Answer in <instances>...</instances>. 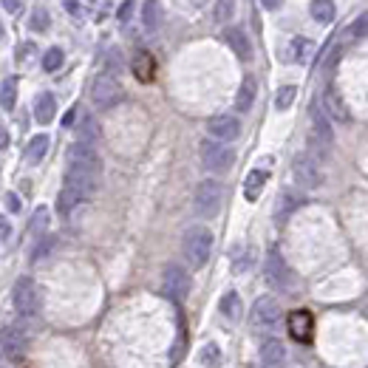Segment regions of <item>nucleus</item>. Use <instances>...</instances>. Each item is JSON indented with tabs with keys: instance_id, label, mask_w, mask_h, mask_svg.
Segmentation results:
<instances>
[{
	"instance_id": "f257e3e1",
	"label": "nucleus",
	"mask_w": 368,
	"mask_h": 368,
	"mask_svg": "<svg viewBox=\"0 0 368 368\" xmlns=\"http://www.w3.org/2000/svg\"><path fill=\"white\" fill-rule=\"evenodd\" d=\"M213 243H216V238H213V232H210L207 227H201V224L190 227V230L184 232V238H182L184 261H187L193 269H201L204 264L210 261V255H213Z\"/></svg>"
},
{
	"instance_id": "f03ea898",
	"label": "nucleus",
	"mask_w": 368,
	"mask_h": 368,
	"mask_svg": "<svg viewBox=\"0 0 368 368\" xmlns=\"http://www.w3.org/2000/svg\"><path fill=\"white\" fill-rule=\"evenodd\" d=\"M309 113H312V134H309V145H312V150H314V159H326V156H329V150H332V145H335L332 119L326 116V111H323V105H320V102H314Z\"/></svg>"
},
{
	"instance_id": "7ed1b4c3",
	"label": "nucleus",
	"mask_w": 368,
	"mask_h": 368,
	"mask_svg": "<svg viewBox=\"0 0 368 368\" xmlns=\"http://www.w3.org/2000/svg\"><path fill=\"white\" fill-rule=\"evenodd\" d=\"M221 201H224V187H221V182H216V179H204V182H198L195 195H193V207H195V213H198L201 218H213V216H218Z\"/></svg>"
},
{
	"instance_id": "20e7f679",
	"label": "nucleus",
	"mask_w": 368,
	"mask_h": 368,
	"mask_svg": "<svg viewBox=\"0 0 368 368\" xmlns=\"http://www.w3.org/2000/svg\"><path fill=\"white\" fill-rule=\"evenodd\" d=\"M122 97H125V91H122L116 74L102 71V74L94 77V83H91V102H94L99 111H108V108L119 105Z\"/></svg>"
},
{
	"instance_id": "39448f33",
	"label": "nucleus",
	"mask_w": 368,
	"mask_h": 368,
	"mask_svg": "<svg viewBox=\"0 0 368 368\" xmlns=\"http://www.w3.org/2000/svg\"><path fill=\"white\" fill-rule=\"evenodd\" d=\"M201 165L207 168L210 173H227L235 165V150L227 142L207 139L201 145Z\"/></svg>"
},
{
	"instance_id": "423d86ee",
	"label": "nucleus",
	"mask_w": 368,
	"mask_h": 368,
	"mask_svg": "<svg viewBox=\"0 0 368 368\" xmlns=\"http://www.w3.org/2000/svg\"><path fill=\"white\" fill-rule=\"evenodd\" d=\"M250 323H253V329L261 332V335H272L278 326H280V306L275 298H258L253 303V312H250Z\"/></svg>"
},
{
	"instance_id": "0eeeda50",
	"label": "nucleus",
	"mask_w": 368,
	"mask_h": 368,
	"mask_svg": "<svg viewBox=\"0 0 368 368\" xmlns=\"http://www.w3.org/2000/svg\"><path fill=\"white\" fill-rule=\"evenodd\" d=\"M292 176L303 190H317L323 184V170H320V161L312 153H298L292 159Z\"/></svg>"
},
{
	"instance_id": "6e6552de",
	"label": "nucleus",
	"mask_w": 368,
	"mask_h": 368,
	"mask_svg": "<svg viewBox=\"0 0 368 368\" xmlns=\"http://www.w3.org/2000/svg\"><path fill=\"white\" fill-rule=\"evenodd\" d=\"M12 303H15V309L23 314V317H31V314H37V309H40V292H37V283L31 280V278H17L15 280V289H12Z\"/></svg>"
},
{
	"instance_id": "1a4fd4ad",
	"label": "nucleus",
	"mask_w": 368,
	"mask_h": 368,
	"mask_svg": "<svg viewBox=\"0 0 368 368\" xmlns=\"http://www.w3.org/2000/svg\"><path fill=\"white\" fill-rule=\"evenodd\" d=\"M161 289H165L168 298H173L176 303H182L190 295V275L184 266L179 264H168L165 275H161Z\"/></svg>"
},
{
	"instance_id": "9d476101",
	"label": "nucleus",
	"mask_w": 368,
	"mask_h": 368,
	"mask_svg": "<svg viewBox=\"0 0 368 368\" xmlns=\"http://www.w3.org/2000/svg\"><path fill=\"white\" fill-rule=\"evenodd\" d=\"M68 168H79V170H88V173H102V159L97 153L94 145L88 142H74L68 147Z\"/></svg>"
},
{
	"instance_id": "9b49d317",
	"label": "nucleus",
	"mask_w": 368,
	"mask_h": 368,
	"mask_svg": "<svg viewBox=\"0 0 368 368\" xmlns=\"http://www.w3.org/2000/svg\"><path fill=\"white\" fill-rule=\"evenodd\" d=\"M264 278H266V283L272 286V289H278V292L289 289L292 272H289V266H286V261H283V255L278 250H269V255L264 261Z\"/></svg>"
},
{
	"instance_id": "f8f14e48",
	"label": "nucleus",
	"mask_w": 368,
	"mask_h": 368,
	"mask_svg": "<svg viewBox=\"0 0 368 368\" xmlns=\"http://www.w3.org/2000/svg\"><path fill=\"white\" fill-rule=\"evenodd\" d=\"M63 187H68L71 193H77L83 201H88V198H94L97 190H99V176H97V173H88V170H79V168H68V170H65Z\"/></svg>"
},
{
	"instance_id": "ddd939ff",
	"label": "nucleus",
	"mask_w": 368,
	"mask_h": 368,
	"mask_svg": "<svg viewBox=\"0 0 368 368\" xmlns=\"http://www.w3.org/2000/svg\"><path fill=\"white\" fill-rule=\"evenodd\" d=\"M0 349H3V354L9 360H23L26 357V349H29V337L26 332L20 329V326H3L0 329Z\"/></svg>"
},
{
	"instance_id": "4468645a",
	"label": "nucleus",
	"mask_w": 368,
	"mask_h": 368,
	"mask_svg": "<svg viewBox=\"0 0 368 368\" xmlns=\"http://www.w3.org/2000/svg\"><path fill=\"white\" fill-rule=\"evenodd\" d=\"M207 134H210V139H216V142H232V139H238V134H241V122H238V116H232V113L210 116Z\"/></svg>"
},
{
	"instance_id": "2eb2a0df",
	"label": "nucleus",
	"mask_w": 368,
	"mask_h": 368,
	"mask_svg": "<svg viewBox=\"0 0 368 368\" xmlns=\"http://www.w3.org/2000/svg\"><path fill=\"white\" fill-rule=\"evenodd\" d=\"M320 105H323L326 116H329L332 122H349V119H351V111H349V105H346L343 94H340L335 86H329V88H326V94H323Z\"/></svg>"
},
{
	"instance_id": "dca6fc26",
	"label": "nucleus",
	"mask_w": 368,
	"mask_h": 368,
	"mask_svg": "<svg viewBox=\"0 0 368 368\" xmlns=\"http://www.w3.org/2000/svg\"><path fill=\"white\" fill-rule=\"evenodd\" d=\"M224 37H227V46H230L241 60H250V57H253V43H250V37L243 34L241 29L230 26V29L224 31Z\"/></svg>"
},
{
	"instance_id": "f3484780",
	"label": "nucleus",
	"mask_w": 368,
	"mask_h": 368,
	"mask_svg": "<svg viewBox=\"0 0 368 368\" xmlns=\"http://www.w3.org/2000/svg\"><path fill=\"white\" fill-rule=\"evenodd\" d=\"M255 97H258V83H255V77H243V83L235 94V111L241 113H247L253 105H255Z\"/></svg>"
},
{
	"instance_id": "a211bd4d",
	"label": "nucleus",
	"mask_w": 368,
	"mask_h": 368,
	"mask_svg": "<svg viewBox=\"0 0 368 368\" xmlns=\"http://www.w3.org/2000/svg\"><path fill=\"white\" fill-rule=\"evenodd\" d=\"M54 113H57V99H54V94L43 91L34 99V119L40 125H49V122H54Z\"/></svg>"
},
{
	"instance_id": "6ab92c4d",
	"label": "nucleus",
	"mask_w": 368,
	"mask_h": 368,
	"mask_svg": "<svg viewBox=\"0 0 368 368\" xmlns=\"http://www.w3.org/2000/svg\"><path fill=\"white\" fill-rule=\"evenodd\" d=\"M261 360H264V365H283V360H286V346L278 340V337H266L264 343H261Z\"/></svg>"
},
{
	"instance_id": "aec40b11",
	"label": "nucleus",
	"mask_w": 368,
	"mask_h": 368,
	"mask_svg": "<svg viewBox=\"0 0 368 368\" xmlns=\"http://www.w3.org/2000/svg\"><path fill=\"white\" fill-rule=\"evenodd\" d=\"M99 139V122L91 113H79V125H77V142H88L97 145Z\"/></svg>"
},
{
	"instance_id": "412c9836",
	"label": "nucleus",
	"mask_w": 368,
	"mask_h": 368,
	"mask_svg": "<svg viewBox=\"0 0 368 368\" xmlns=\"http://www.w3.org/2000/svg\"><path fill=\"white\" fill-rule=\"evenodd\" d=\"M266 179H269V173H266V170H261V168L250 170V176L243 179V195H247V201H258L261 190L266 187Z\"/></svg>"
},
{
	"instance_id": "4be33fe9",
	"label": "nucleus",
	"mask_w": 368,
	"mask_h": 368,
	"mask_svg": "<svg viewBox=\"0 0 368 368\" xmlns=\"http://www.w3.org/2000/svg\"><path fill=\"white\" fill-rule=\"evenodd\" d=\"M49 145H51V139L46 134L31 136V142L26 147V161H29V165H40V161L46 159V153H49Z\"/></svg>"
},
{
	"instance_id": "5701e85b",
	"label": "nucleus",
	"mask_w": 368,
	"mask_h": 368,
	"mask_svg": "<svg viewBox=\"0 0 368 368\" xmlns=\"http://www.w3.org/2000/svg\"><path fill=\"white\" fill-rule=\"evenodd\" d=\"M289 332L295 335V340H309V335H312V314L309 312H292L289 314Z\"/></svg>"
},
{
	"instance_id": "b1692460",
	"label": "nucleus",
	"mask_w": 368,
	"mask_h": 368,
	"mask_svg": "<svg viewBox=\"0 0 368 368\" xmlns=\"http://www.w3.org/2000/svg\"><path fill=\"white\" fill-rule=\"evenodd\" d=\"M314 54V43L306 37H292V43H289V60L292 63H309Z\"/></svg>"
},
{
	"instance_id": "393cba45",
	"label": "nucleus",
	"mask_w": 368,
	"mask_h": 368,
	"mask_svg": "<svg viewBox=\"0 0 368 368\" xmlns=\"http://www.w3.org/2000/svg\"><path fill=\"white\" fill-rule=\"evenodd\" d=\"M131 68H134L136 79H142V83H150V79H153V74H156V63H153V57H150L147 51H139V54L134 57Z\"/></svg>"
},
{
	"instance_id": "a878e982",
	"label": "nucleus",
	"mask_w": 368,
	"mask_h": 368,
	"mask_svg": "<svg viewBox=\"0 0 368 368\" xmlns=\"http://www.w3.org/2000/svg\"><path fill=\"white\" fill-rule=\"evenodd\" d=\"M142 26H145V31H159V26H161V3L159 0H147L145 3V9H142Z\"/></svg>"
},
{
	"instance_id": "bb28decb",
	"label": "nucleus",
	"mask_w": 368,
	"mask_h": 368,
	"mask_svg": "<svg viewBox=\"0 0 368 368\" xmlns=\"http://www.w3.org/2000/svg\"><path fill=\"white\" fill-rule=\"evenodd\" d=\"M309 12L317 23H332L335 20V0H312Z\"/></svg>"
},
{
	"instance_id": "cd10ccee",
	"label": "nucleus",
	"mask_w": 368,
	"mask_h": 368,
	"mask_svg": "<svg viewBox=\"0 0 368 368\" xmlns=\"http://www.w3.org/2000/svg\"><path fill=\"white\" fill-rule=\"evenodd\" d=\"M49 218H51L49 207H37L34 216H31V224H29V235L31 238H43V232L49 230Z\"/></svg>"
},
{
	"instance_id": "c85d7f7f",
	"label": "nucleus",
	"mask_w": 368,
	"mask_h": 368,
	"mask_svg": "<svg viewBox=\"0 0 368 368\" xmlns=\"http://www.w3.org/2000/svg\"><path fill=\"white\" fill-rule=\"evenodd\" d=\"M301 195L298 193H292V190H286V193H280V198H278V218H286V216H292L298 207H301Z\"/></svg>"
},
{
	"instance_id": "c756f323",
	"label": "nucleus",
	"mask_w": 368,
	"mask_h": 368,
	"mask_svg": "<svg viewBox=\"0 0 368 368\" xmlns=\"http://www.w3.org/2000/svg\"><path fill=\"white\" fill-rule=\"evenodd\" d=\"M15 105H17V79L9 77V79H3V86H0V108L12 111Z\"/></svg>"
},
{
	"instance_id": "7c9ffc66",
	"label": "nucleus",
	"mask_w": 368,
	"mask_h": 368,
	"mask_svg": "<svg viewBox=\"0 0 368 368\" xmlns=\"http://www.w3.org/2000/svg\"><path fill=\"white\" fill-rule=\"evenodd\" d=\"M221 314L227 317V320H238L241 317V312H243V306H241V298H238V292H227L224 298H221Z\"/></svg>"
},
{
	"instance_id": "2f4dec72",
	"label": "nucleus",
	"mask_w": 368,
	"mask_h": 368,
	"mask_svg": "<svg viewBox=\"0 0 368 368\" xmlns=\"http://www.w3.org/2000/svg\"><path fill=\"white\" fill-rule=\"evenodd\" d=\"M235 17V0H216V9H213V20L216 23H230Z\"/></svg>"
},
{
	"instance_id": "473e14b6",
	"label": "nucleus",
	"mask_w": 368,
	"mask_h": 368,
	"mask_svg": "<svg viewBox=\"0 0 368 368\" xmlns=\"http://www.w3.org/2000/svg\"><path fill=\"white\" fill-rule=\"evenodd\" d=\"M79 204H83V198H79L77 193H71L68 187H63L60 190V198H57V210L63 213V216H68L74 207H79Z\"/></svg>"
},
{
	"instance_id": "72a5a7b5",
	"label": "nucleus",
	"mask_w": 368,
	"mask_h": 368,
	"mask_svg": "<svg viewBox=\"0 0 368 368\" xmlns=\"http://www.w3.org/2000/svg\"><path fill=\"white\" fill-rule=\"evenodd\" d=\"M49 26H51V17H49L46 9H34V12H31V17H29V31L43 34V31H49Z\"/></svg>"
},
{
	"instance_id": "f704fd0d",
	"label": "nucleus",
	"mask_w": 368,
	"mask_h": 368,
	"mask_svg": "<svg viewBox=\"0 0 368 368\" xmlns=\"http://www.w3.org/2000/svg\"><path fill=\"white\" fill-rule=\"evenodd\" d=\"M295 97H298V88H295V86L278 88V94H275V108H278V111H289L292 102H295Z\"/></svg>"
},
{
	"instance_id": "c9c22d12",
	"label": "nucleus",
	"mask_w": 368,
	"mask_h": 368,
	"mask_svg": "<svg viewBox=\"0 0 368 368\" xmlns=\"http://www.w3.org/2000/svg\"><path fill=\"white\" fill-rule=\"evenodd\" d=\"M63 63H65L63 49H49V51L43 54V68H46L49 74H54L57 68H63Z\"/></svg>"
},
{
	"instance_id": "e433bc0d",
	"label": "nucleus",
	"mask_w": 368,
	"mask_h": 368,
	"mask_svg": "<svg viewBox=\"0 0 368 368\" xmlns=\"http://www.w3.org/2000/svg\"><path fill=\"white\" fill-rule=\"evenodd\" d=\"M51 250H54V238H43V241H40L37 247H34V253H31V261H43V258H46Z\"/></svg>"
},
{
	"instance_id": "4c0bfd02",
	"label": "nucleus",
	"mask_w": 368,
	"mask_h": 368,
	"mask_svg": "<svg viewBox=\"0 0 368 368\" xmlns=\"http://www.w3.org/2000/svg\"><path fill=\"white\" fill-rule=\"evenodd\" d=\"M108 9H111L108 0H97V3H94V20H105Z\"/></svg>"
},
{
	"instance_id": "58836bf2",
	"label": "nucleus",
	"mask_w": 368,
	"mask_h": 368,
	"mask_svg": "<svg viewBox=\"0 0 368 368\" xmlns=\"http://www.w3.org/2000/svg\"><path fill=\"white\" fill-rule=\"evenodd\" d=\"M12 238V221L6 216H0V241H9Z\"/></svg>"
},
{
	"instance_id": "ea45409f",
	"label": "nucleus",
	"mask_w": 368,
	"mask_h": 368,
	"mask_svg": "<svg viewBox=\"0 0 368 368\" xmlns=\"http://www.w3.org/2000/svg\"><path fill=\"white\" fill-rule=\"evenodd\" d=\"M216 360H218V346H213V343L204 346V362L210 365V362H216Z\"/></svg>"
},
{
	"instance_id": "a19ab883",
	"label": "nucleus",
	"mask_w": 368,
	"mask_h": 368,
	"mask_svg": "<svg viewBox=\"0 0 368 368\" xmlns=\"http://www.w3.org/2000/svg\"><path fill=\"white\" fill-rule=\"evenodd\" d=\"M3 3V9L9 12V15H17L20 9H23V0H0Z\"/></svg>"
},
{
	"instance_id": "79ce46f5",
	"label": "nucleus",
	"mask_w": 368,
	"mask_h": 368,
	"mask_svg": "<svg viewBox=\"0 0 368 368\" xmlns=\"http://www.w3.org/2000/svg\"><path fill=\"white\" fill-rule=\"evenodd\" d=\"M131 12H134V3H131V0H125V3L119 6V12H116V15H119V20H122V23H128Z\"/></svg>"
},
{
	"instance_id": "37998d69",
	"label": "nucleus",
	"mask_w": 368,
	"mask_h": 368,
	"mask_svg": "<svg viewBox=\"0 0 368 368\" xmlns=\"http://www.w3.org/2000/svg\"><path fill=\"white\" fill-rule=\"evenodd\" d=\"M63 3H65V12L71 17H79V0H63Z\"/></svg>"
},
{
	"instance_id": "c03bdc74",
	"label": "nucleus",
	"mask_w": 368,
	"mask_h": 368,
	"mask_svg": "<svg viewBox=\"0 0 368 368\" xmlns=\"http://www.w3.org/2000/svg\"><path fill=\"white\" fill-rule=\"evenodd\" d=\"M6 207H9L12 213H17V210H20V198H17L15 193H9V195H6Z\"/></svg>"
},
{
	"instance_id": "a18cd8bd",
	"label": "nucleus",
	"mask_w": 368,
	"mask_h": 368,
	"mask_svg": "<svg viewBox=\"0 0 368 368\" xmlns=\"http://www.w3.org/2000/svg\"><path fill=\"white\" fill-rule=\"evenodd\" d=\"M77 116H79V108H71V111L65 113V119H63V125H65V128H71V125H74V119H77Z\"/></svg>"
},
{
	"instance_id": "49530a36",
	"label": "nucleus",
	"mask_w": 368,
	"mask_h": 368,
	"mask_svg": "<svg viewBox=\"0 0 368 368\" xmlns=\"http://www.w3.org/2000/svg\"><path fill=\"white\" fill-rule=\"evenodd\" d=\"M261 6H264V9H269V12H275V9H280V6H283V0H261Z\"/></svg>"
},
{
	"instance_id": "de8ad7c7",
	"label": "nucleus",
	"mask_w": 368,
	"mask_h": 368,
	"mask_svg": "<svg viewBox=\"0 0 368 368\" xmlns=\"http://www.w3.org/2000/svg\"><path fill=\"white\" fill-rule=\"evenodd\" d=\"M6 147H9V131L0 125V150H6Z\"/></svg>"
},
{
	"instance_id": "09e8293b",
	"label": "nucleus",
	"mask_w": 368,
	"mask_h": 368,
	"mask_svg": "<svg viewBox=\"0 0 368 368\" xmlns=\"http://www.w3.org/2000/svg\"><path fill=\"white\" fill-rule=\"evenodd\" d=\"M190 3H193V6H201V3H204V0H190Z\"/></svg>"
},
{
	"instance_id": "8fccbe9b",
	"label": "nucleus",
	"mask_w": 368,
	"mask_h": 368,
	"mask_svg": "<svg viewBox=\"0 0 368 368\" xmlns=\"http://www.w3.org/2000/svg\"><path fill=\"white\" fill-rule=\"evenodd\" d=\"M0 40H3V23H0Z\"/></svg>"
}]
</instances>
